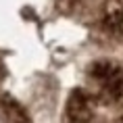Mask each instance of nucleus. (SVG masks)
Segmentation results:
<instances>
[{"mask_svg": "<svg viewBox=\"0 0 123 123\" xmlns=\"http://www.w3.org/2000/svg\"><path fill=\"white\" fill-rule=\"evenodd\" d=\"M67 117L71 119V123H92L94 117H92L90 98L81 92H75L67 102Z\"/></svg>", "mask_w": 123, "mask_h": 123, "instance_id": "1", "label": "nucleus"}]
</instances>
